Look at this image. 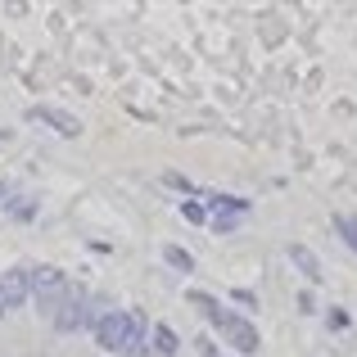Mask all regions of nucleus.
<instances>
[{
    "label": "nucleus",
    "instance_id": "8",
    "mask_svg": "<svg viewBox=\"0 0 357 357\" xmlns=\"http://www.w3.org/2000/svg\"><path fill=\"white\" fill-rule=\"evenodd\" d=\"M0 204H18V190H14V181H0Z\"/></svg>",
    "mask_w": 357,
    "mask_h": 357
},
{
    "label": "nucleus",
    "instance_id": "6",
    "mask_svg": "<svg viewBox=\"0 0 357 357\" xmlns=\"http://www.w3.org/2000/svg\"><path fill=\"white\" fill-rule=\"evenodd\" d=\"M140 335H145L140 312H127V340H122V353H136V349H140Z\"/></svg>",
    "mask_w": 357,
    "mask_h": 357
},
{
    "label": "nucleus",
    "instance_id": "4",
    "mask_svg": "<svg viewBox=\"0 0 357 357\" xmlns=\"http://www.w3.org/2000/svg\"><path fill=\"white\" fill-rule=\"evenodd\" d=\"M77 326H86V298H82V289L73 285L68 289V298L59 303V312H54V331H77Z\"/></svg>",
    "mask_w": 357,
    "mask_h": 357
},
{
    "label": "nucleus",
    "instance_id": "10",
    "mask_svg": "<svg viewBox=\"0 0 357 357\" xmlns=\"http://www.w3.org/2000/svg\"><path fill=\"white\" fill-rule=\"evenodd\" d=\"M9 312V294H5V280H0V317Z\"/></svg>",
    "mask_w": 357,
    "mask_h": 357
},
{
    "label": "nucleus",
    "instance_id": "1",
    "mask_svg": "<svg viewBox=\"0 0 357 357\" xmlns=\"http://www.w3.org/2000/svg\"><path fill=\"white\" fill-rule=\"evenodd\" d=\"M32 271V298L41 303V312L45 317H54L59 312V303L68 298V276H63V267H50V262H41V267H27Z\"/></svg>",
    "mask_w": 357,
    "mask_h": 357
},
{
    "label": "nucleus",
    "instance_id": "5",
    "mask_svg": "<svg viewBox=\"0 0 357 357\" xmlns=\"http://www.w3.org/2000/svg\"><path fill=\"white\" fill-rule=\"evenodd\" d=\"M0 280H5L9 307H23L27 298H32V271H27V267H9V271H0Z\"/></svg>",
    "mask_w": 357,
    "mask_h": 357
},
{
    "label": "nucleus",
    "instance_id": "7",
    "mask_svg": "<svg viewBox=\"0 0 357 357\" xmlns=\"http://www.w3.org/2000/svg\"><path fill=\"white\" fill-rule=\"evenodd\" d=\"M154 349H158V353H172V349H176V335L167 331V326H158V331H154Z\"/></svg>",
    "mask_w": 357,
    "mask_h": 357
},
{
    "label": "nucleus",
    "instance_id": "9",
    "mask_svg": "<svg viewBox=\"0 0 357 357\" xmlns=\"http://www.w3.org/2000/svg\"><path fill=\"white\" fill-rule=\"evenodd\" d=\"M167 262H176V267H190V258H185L181 249H167Z\"/></svg>",
    "mask_w": 357,
    "mask_h": 357
},
{
    "label": "nucleus",
    "instance_id": "2",
    "mask_svg": "<svg viewBox=\"0 0 357 357\" xmlns=\"http://www.w3.org/2000/svg\"><path fill=\"white\" fill-rule=\"evenodd\" d=\"M32 122H45L50 131H59L63 140H77L82 136V122L77 114H68V109H59V105H32V114H27Z\"/></svg>",
    "mask_w": 357,
    "mask_h": 357
},
{
    "label": "nucleus",
    "instance_id": "3",
    "mask_svg": "<svg viewBox=\"0 0 357 357\" xmlns=\"http://www.w3.org/2000/svg\"><path fill=\"white\" fill-rule=\"evenodd\" d=\"M122 340H127V312H105L96 321V344L105 353H122Z\"/></svg>",
    "mask_w": 357,
    "mask_h": 357
}]
</instances>
